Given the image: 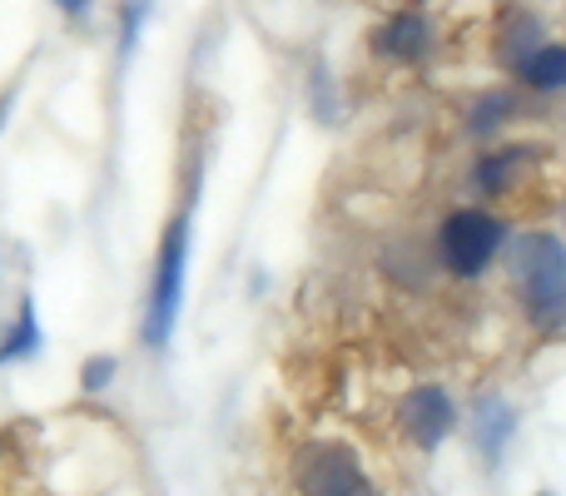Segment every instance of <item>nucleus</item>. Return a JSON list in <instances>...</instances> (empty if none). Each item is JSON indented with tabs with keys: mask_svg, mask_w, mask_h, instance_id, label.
Here are the masks:
<instances>
[{
	"mask_svg": "<svg viewBox=\"0 0 566 496\" xmlns=\"http://www.w3.org/2000/svg\"><path fill=\"white\" fill-rule=\"evenodd\" d=\"M512 293L537 333L566 328V239L552 229H527L512 239Z\"/></svg>",
	"mask_w": 566,
	"mask_h": 496,
	"instance_id": "obj_1",
	"label": "nucleus"
},
{
	"mask_svg": "<svg viewBox=\"0 0 566 496\" xmlns=\"http://www.w3.org/2000/svg\"><path fill=\"white\" fill-rule=\"evenodd\" d=\"M293 496H388L348 437H303L289 457Z\"/></svg>",
	"mask_w": 566,
	"mask_h": 496,
	"instance_id": "obj_2",
	"label": "nucleus"
},
{
	"mask_svg": "<svg viewBox=\"0 0 566 496\" xmlns=\"http://www.w3.org/2000/svg\"><path fill=\"white\" fill-rule=\"evenodd\" d=\"M432 249H438V263L452 273V278L472 283L502 258V249H507V219L492 214V209H478V204H458L442 214Z\"/></svg>",
	"mask_w": 566,
	"mask_h": 496,
	"instance_id": "obj_3",
	"label": "nucleus"
},
{
	"mask_svg": "<svg viewBox=\"0 0 566 496\" xmlns=\"http://www.w3.org/2000/svg\"><path fill=\"white\" fill-rule=\"evenodd\" d=\"M185 278H189V209H179L165 224V239H159L155 278H149V303H145V342L155 352H165L179 328Z\"/></svg>",
	"mask_w": 566,
	"mask_h": 496,
	"instance_id": "obj_4",
	"label": "nucleus"
},
{
	"mask_svg": "<svg viewBox=\"0 0 566 496\" xmlns=\"http://www.w3.org/2000/svg\"><path fill=\"white\" fill-rule=\"evenodd\" d=\"M392 422H398L402 442L418 452H438L442 442L458 432V402L442 382H412L402 398L392 402Z\"/></svg>",
	"mask_w": 566,
	"mask_h": 496,
	"instance_id": "obj_5",
	"label": "nucleus"
},
{
	"mask_svg": "<svg viewBox=\"0 0 566 496\" xmlns=\"http://www.w3.org/2000/svg\"><path fill=\"white\" fill-rule=\"evenodd\" d=\"M537 169H542L537 145H497L472 165V184L488 199H512L517 189H527L537 179Z\"/></svg>",
	"mask_w": 566,
	"mask_h": 496,
	"instance_id": "obj_6",
	"label": "nucleus"
},
{
	"mask_svg": "<svg viewBox=\"0 0 566 496\" xmlns=\"http://www.w3.org/2000/svg\"><path fill=\"white\" fill-rule=\"evenodd\" d=\"M368 45H373V55L392 60V65H418L432 50V20L422 10H398V15H388L373 30Z\"/></svg>",
	"mask_w": 566,
	"mask_h": 496,
	"instance_id": "obj_7",
	"label": "nucleus"
},
{
	"mask_svg": "<svg viewBox=\"0 0 566 496\" xmlns=\"http://www.w3.org/2000/svg\"><path fill=\"white\" fill-rule=\"evenodd\" d=\"M512 432H517V412H512V402L502 398V392H482L478 408H472V442H478V452L488 462H502Z\"/></svg>",
	"mask_w": 566,
	"mask_h": 496,
	"instance_id": "obj_8",
	"label": "nucleus"
},
{
	"mask_svg": "<svg viewBox=\"0 0 566 496\" xmlns=\"http://www.w3.org/2000/svg\"><path fill=\"white\" fill-rule=\"evenodd\" d=\"M45 342V328H40V313H35V298H20L15 318H10L6 338H0V368H15V362H30Z\"/></svg>",
	"mask_w": 566,
	"mask_h": 496,
	"instance_id": "obj_9",
	"label": "nucleus"
},
{
	"mask_svg": "<svg viewBox=\"0 0 566 496\" xmlns=\"http://www.w3.org/2000/svg\"><path fill=\"white\" fill-rule=\"evenodd\" d=\"M522 85L537 95H562L566 89V45H537L527 60L517 65Z\"/></svg>",
	"mask_w": 566,
	"mask_h": 496,
	"instance_id": "obj_10",
	"label": "nucleus"
},
{
	"mask_svg": "<svg viewBox=\"0 0 566 496\" xmlns=\"http://www.w3.org/2000/svg\"><path fill=\"white\" fill-rule=\"evenodd\" d=\"M517 115V95L512 89H492V95H478L468 109V135L472 139H497L502 125Z\"/></svg>",
	"mask_w": 566,
	"mask_h": 496,
	"instance_id": "obj_11",
	"label": "nucleus"
},
{
	"mask_svg": "<svg viewBox=\"0 0 566 496\" xmlns=\"http://www.w3.org/2000/svg\"><path fill=\"white\" fill-rule=\"evenodd\" d=\"M537 45H547V40H542V20L512 15V20H502V25H497V55H502V65L517 70Z\"/></svg>",
	"mask_w": 566,
	"mask_h": 496,
	"instance_id": "obj_12",
	"label": "nucleus"
},
{
	"mask_svg": "<svg viewBox=\"0 0 566 496\" xmlns=\"http://www.w3.org/2000/svg\"><path fill=\"white\" fill-rule=\"evenodd\" d=\"M115 372H119V358H109V352H105V358H90L85 368H80V388H85V392H105L109 382H115Z\"/></svg>",
	"mask_w": 566,
	"mask_h": 496,
	"instance_id": "obj_13",
	"label": "nucleus"
},
{
	"mask_svg": "<svg viewBox=\"0 0 566 496\" xmlns=\"http://www.w3.org/2000/svg\"><path fill=\"white\" fill-rule=\"evenodd\" d=\"M328 99H333V89H328V70L313 65V115H318V119H333V105H328Z\"/></svg>",
	"mask_w": 566,
	"mask_h": 496,
	"instance_id": "obj_14",
	"label": "nucleus"
},
{
	"mask_svg": "<svg viewBox=\"0 0 566 496\" xmlns=\"http://www.w3.org/2000/svg\"><path fill=\"white\" fill-rule=\"evenodd\" d=\"M145 0H129V6H125V40H119V50H125V55H129V45H135V35H139V20H145Z\"/></svg>",
	"mask_w": 566,
	"mask_h": 496,
	"instance_id": "obj_15",
	"label": "nucleus"
},
{
	"mask_svg": "<svg viewBox=\"0 0 566 496\" xmlns=\"http://www.w3.org/2000/svg\"><path fill=\"white\" fill-rule=\"evenodd\" d=\"M55 6L65 10V15H75V20H80V15H85V10H90V6H95V0H55Z\"/></svg>",
	"mask_w": 566,
	"mask_h": 496,
	"instance_id": "obj_16",
	"label": "nucleus"
},
{
	"mask_svg": "<svg viewBox=\"0 0 566 496\" xmlns=\"http://www.w3.org/2000/svg\"><path fill=\"white\" fill-rule=\"evenodd\" d=\"M10 105H15V85L0 89V129H6V119H10Z\"/></svg>",
	"mask_w": 566,
	"mask_h": 496,
	"instance_id": "obj_17",
	"label": "nucleus"
},
{
	"mask_svg": "<svg viewBox=\"0 0 566 496\" xmlns=\"http://www.w3.org/2000/svg\"><path fill=\"white\" fill-rule=\"evenodd\" d=\"M537 496H557V492H537Z\"/></svg>",
	"mask_w": 566,
	"mask_h": 496,
	"instance_id": "obj_18",
	"label": "nucleus"
}]
</instances>
